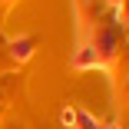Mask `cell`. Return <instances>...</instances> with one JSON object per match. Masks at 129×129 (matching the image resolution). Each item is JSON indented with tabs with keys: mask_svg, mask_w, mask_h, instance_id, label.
Wrapping results in <instances>:
<instances>
[{
	"mask_svg": "<svg viewBox=\"0 0 129 129\" xmlns=\"http://www.w3.org/2000/svg\"><path fill=\"white\" fill-rule=\"evenodd\" d=\"M10 50H13V56H17V60H27V56L33 53V37H23V40H13V43H10Z\"/></svg>",
	"mask_w": 129,
	"mask_h": 129,
	"instance_id": "1",
	"label": "cell"
},
{
	"mask_svg": "<svg viewBox=\"0 0 129 129\" xmlns=\"http://www.w3.org/2000/svg\"><path fill=\"white\" fill-rule=\"evenodd\" d=\"M63 122L73 126V122H76V109H63Z\"/></svg>",
	"mask_w": 129,
	"mask_h": 129,
	"instance_id": "2",
	"label": "cell"
}]
</instances>
